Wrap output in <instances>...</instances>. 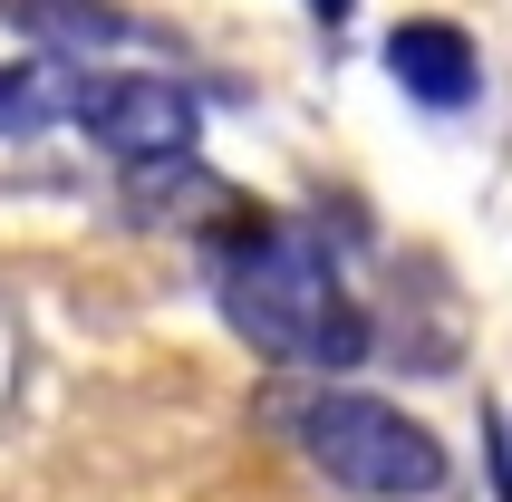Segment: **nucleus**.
<instances>
[{
    "mask_svg": "<svg viewBox=\"0 0 512 502\" xmlns=\"http://www.w3.org/2000/svg\"><path fill=\"white\" fill-rule=\"evenodd\" d=\"M223 319L281 367L339 377V367L368 358V319L339 290V261L310 232H281V223H232V242H223Z\"/></svg>",
    "mask_w": 512,
    "mask_h": 502,
    "instance_id": "obj_1",
    "label": "nucleus"
},
{
    "mask_svg": "<svg viewBox=\"0 0 512 502\" xmlns=\"http://www.w3.org/2000/svg\"><path fill=\"white\" fill-rule=\"evenodd\" d=\"M300 445H310L319 474L339 483V493H358V502L445 493V445H435L406 406H387V396H358V387L310 396V406H300Z\"/></svg>",
    "mask_w": 512,
    "mask_h": 502,
    "instance_id": "obj_2",
    "label": "nucleus"
},
{
    "mask_svg": "<svg viewBox=\"0 0 512 502\" xmlns=\"http://www.w3.org/2000/svg\"><path fill=\"white\" fill-rule=\"evenodd\" d=\"M78 126L107 145L116 165H165V155H194L203 107L174 78H136V68H116V78H87L78 87Z\"/></svg>",
    "mask_w": 512,
    "mask_h": 502,
    "instance_id": "obj_3",
    "label": "nucleus"
},
{
    "mask_svg": "<svg viewBox=\"0 0 512 502\" xmlns=\"http://www.w3.org/2000/svg\"><path fill=\"white\" fill-rule=\"evenodd\" d=\"M387 78L416 97V107H474V87H484V58H474V39H464L455 20H397V39H387Z\"/></svg>",
    "mask_w": 512,
    "mask_h": 502,
    "instance_id": "obj_4",
    "label": "nucleus"
},
{
    "mask_svg": "<svg viewBox=\"0 0 512 502\" xmlns=\"http://www.w3.org/2000/svg\"><path fill=\"white\" fill-rule=\"evenodd\" d=\"M78 58H10L0 68V136H49L58 116H78Z\"/></svg>",
    "mask_w": 512,
    "mask_h": 502,
    "instance_id": "obj_5",
    "label": "nucleus"
},
{
    "mask_svg": "<svg viewBox=\"0 0 512 502\" xmlns=\"http://www.w3.org/2000/svg\"><path fill=\"white\" fill-rule=\"evenodd\" d=\"M126 203L155 223H213V213H232V184L203 174L194 155H165V165H126Z\"/></svg>",
    "mask_w": 512,
    "mask_h": 502,
    "instance_id": "obj_6",
    "label": "nucleus"
},
{
    "mask_svg": "<svg viewBox=\"0 0 512 502\" xmlns=\"http://www.w3.org/2000/svg\"><path fill=\"white\" fill-rule=\"evenodd\" d=\"M10 20H20L49 58L116 49V39H126V10H116V0H10Z\"/></svg>",
    "mask_w": 512,
    "mask_h": 502,
    "instance_id": "obj_7",
    "label": "nucleus"
},
{
    "mask_svg": "<svg viewBox=\"0 0 512 502\" xmlns=\"http://www.w3.org/2000/svg\"><path fill=\"white\" fill-rule=\"evenodd\" d=\"M484 445H493V493L512 502V445H503V425H484Z\"/></svg>",
    "mask_w": 512,
    "mask_h": 502,
    "instance_id": "obj_8",
    "label": "nucleus"
},
{
    "mask_svg": "<svg viewBox=\"0 0 512 502\" xmlns=\"http://www.w3.org/2000/svg\"><path fill=\"white\" fill-rule=\"evenodd\" d=\"M310 10H319V20H329V29H339V20H348V10H358V0H310Z\"/></svg>",
    "mask_w": 512,
    "mask_h": 502,
    "instance_id": "obj_9",
    "label": "nucleus"
},
{
    "mask_svg": "<svg viewBox=\"0 0 512 502\" xmlns=\"http://www.w3.org/2000/svg\"><path fill=\"white\" fill-rule=\"evenodd\" d=\"M503 445H512V416H503Z\"/></svg>",
    "mask_w": 512,
    "mask_h": 502,
    "instance_id": "obj_10",
    "label": "nucleus"
}]
</instances>
